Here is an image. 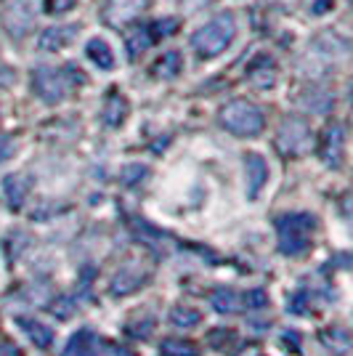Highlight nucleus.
Listing matches in <instances>:
<instances>
[{
    "instance_id": "f257e3e1",
    "label": "nucleus",
    "mask_w": 353,
    "mask_h": 356,
    "mask_svg": "<svg viewBox=\"0 0 353 356\" xmlns=\"http://www.w3.org/2000/svg\"><path fill=\"white\" fill-rule=\"evenodd\" d=\"M234 35H236L234 16L218 14L213 16L205 27H199V30L194 32L192 45L202 59H210V56H218L221 51H226V45L234 40Z\"/></svg>"
},
{
    "instance_id": "f03ea898",
    "label": "nucleus",
    "mask_w": 353,
    "mask_h": 356,
    "mask_svg": "<svg viewBox=\"0 0 353 356\" xmlns=\"http://www.w3.org/2000/svg\"><path fill=\"white\" fill-rule=\"evenodd\" d=\"M316 221L306 216V213H293V216H281L277 221L279 229V250L284 255H300L309 250L311 232H313Z\"/></svg>"
},
{
    "instance_id": "7ed1b4c3",
    "label": "nucleus",
    "mask_w": 353,
    "mask_h": 356,
    "mask_svg": "<svg viewBox=\"0 0 353 356\" xmlns=\"http://www.w3.org/2000/svg\"><path fill=\"white\" fill-rule=\"evenodd\" d=\"M221 122L236 136H258L263 131V112L250 102H231L221 109Z\"/></svg>"
},
{
    "instance_id": "20e7f679",
    "label": "nucleus",
    "mask_w": 353,
    "mask_h": 356,
    "mask_svg": "<svg viewBox=\"0 0 353 356\" xmlns=\"http://www.w3.org/2000/svg\"><path fill=\"white\" fill-rule=\"evenodd\" d=\"M151 277V268H149L147 261H128L125 266H120V271L112 277V293L115 296H131L136 293L141 284Z\"/></svg>"
},
{
    "instance_id": "39448f33",
    "label": "nucleus",
    "mask_w": 353,
    "mask_h": 356,
    "mask_svg": "<svg viewBox=\"0 0 353 356\" xmlns=\"http://www.w3.org/2000/svg\"><path fill=\"white\" fill-rule=\"evenodd\" d=\"M311 147V131L303 120H284L279 128V149L290 157L303 154Z\"/></svg>"
},
{
    "instance_id": "423d86ee",
    "label": "nucleus",
    "mask_w": 353,
    "mask_h": 356,
    "mask_svg": "<svg viewBox=\"0 0 353 356\" xmlns=\"http://www.w3.org/2000/svg\"><path fill=\"white\" fill-rule=\"evenodd\" d=\"M35 90L40 93L43 102L59 104V102H64V96L69 90V83H67L64 72H59V70H38L35 72Z\"/></svg>"
},
{
    "instance_id": "0eeeda50",
    "label": "nucleus",
    "mask_w": 353,
    "mask_h": 356,
    "mask_svg": "<svg viewBox=\"0 0 353 356\" xmlns=\"http://www.w3.org/2000/svg\"><path fill=\"white\" fill-rule=\"evenodd\" d=\"M245 173H247V197L255 200L268 181V165L261 154H245Z\"/></svg>"
},
{
    "instance_id": "6e6552de",
    "label": "nucleus",
    "mask_w": 353,
    "mask_h": 356,
    "mask_svg": "<svg viewBox=\"0 0 353 356\" xmlns=\"http://www.w3.org/2000/svg\"><path fill=\"white\" fill-rule=\"evenodd\" d=\"M144 8H147V0H109V6H106V22L120 27V24L136 19Z\"/></svg>"
},
{
    "instance_id": "1a4fd4ad",
    "label": "nucleus",
    "mask_w": 353,
    "mask_h": 356,
    "mask_svg": "<svg viewBox=\"0 0 353 356\" xmlns=\"http://www.w3.org/2000/svg\"><path fill=\"white\" fill-rule=\"evenodd\" d=\"M343 149H345L343 128H340V125L327 128V134H324V147H322L324 163L329 165V168H340V163H343Z\"/></svg>"
},
{
    "instance_id": "9d476101",
    "label": "nucleus",
    "mask_w": 353,
    "mask_h": 356,
    "mask_svg": "<svg viewBox=\"0 0 353 356\" xmlns=\"http://www.w3.org/2000/svg\"><path fill=\"white\" fill-rule=\"evenodd\" d=\"M85 54L88 59L99 67V70H112L115 67V54H112V45L106 43L104 38H90L85 45Z\"/></svg>"
},
{
    "instance_id": "9b49d317",
    "label": "nucleus",
    "mask_w": 353,
    "mask_h": 356,
    "mask_svg": "<svg viewBox=\"0 0 353 356\" xmlns=\"http://www.w3.org/2000/svg\"><path fill=\"white\" fill-rule=\"evenodd\" d=\"M96 338H93V332L90 330H80L77 335H74L69 346L64 348V354L61 356H99L96 354Z\"/></svg>"
},
{
    "instance_id": "f8f14e48",
    "label": "nucleus",
    "mask_w": 353,
    "mask_h": 356,
    "mask_svg": "<svg viewBox=\"0 0 353 356\" xmlns=\"http://www.w3.org/2000/svg\"><path fill=\"white\" fill-rule=\"evenodd\" d=\"M19 327L30 335V341L38 346V348H48L51 343H54V332H51V327H45L43 322H38V319H19Z\"/></svg>"
},
{
    "instance_id": "ddd939ff",
    "label": "nucleus",
    "mask_w": 353,
    "mask_h": 356,
    "mask_svg": "<svg viewBox=\"0 0 353 356\" xmlns=\"http://www.w3.org/2000/svg\"><path fill=\"white\" fill-rule=\"evenodd\" d=\"M6 24H8V30H11V35H24V32L30 30V24H32V16L30 11L22 6V3H14L11 6V11L6 14Z\"/></svg>"
},
{
    "instance_id": "4468645a",
    "label": "nucleus",
    "mask_w": 353,
    "mask_h": 356,
    "mask_svg": "<svg viewBox=\"0 0 353 356\" xmlns=\"http://www.w3.org/2000/svg\"><path fill=\"white\" fill-rule=\"evenodd\" d=\"M125 115H128V102L120 93H112L106 99V106H104V122L106 125H122Z\"/></svg>"
},
{
    "instance_id": "2eb2a0df",
    "label": "nucleus",
    "mask_w": 353,
    "mask_h": 356,
    "mask_svg": "<svg viewBox=\"0 0 353 356\" xmlns=\"http://www.w3.org/2000/svg\"><path fill=\"white\" fill-rule=\"evenodd\" d=\"M72 30L74 27H51V30H45L40 35V48L43 51H59L61 45L69 43V38H72Z\"/></svg>"
},
{
    "instance_id": "dca6fc26",
    "label": "nucleus",
    "mask_w": 353,
    "mask_h": 356,
    "mask_svg": "<svg viewBox=\"0 0 353 356\" xmlns=\"http://www.w3.org/2000/svg\"><path fill=\"white\" fill-rule=\"evenodd\" d=\"M160 354L162 356H199L197 343L183 341V338H165L160 343Z\"/></svg>"
},
{
    "instance_id": "f3484780",
    "label": "nucleus",
    "mask_w": 353,
    "mask_h": 356,
    "mask_svg": "<svg viewBox=\"0 0 353 356\" xmlns=\"http://www.w3.org/2000/svg\"><path fill=\"white\" fill-rule=\"evenodd\" d=\"M3 189H6V197H8L11 208H22V202H24V197H27L30 184H27V178L24 176H8L6 178V184H3Z\"/></svg>"
},
{
    "instance_id": "a211bd4d",
    "label": "nucleus",
    "mask_w": 353,
    "mask_h": 356,
    "mask_svg": "<svg viewBox=\"0 0 353 356\" xmlns=\"http://www.w3.org/2000/svg\"><path fill=\"white\" fill-rule=\"evenodd\" d=\"M322 341H324V346H327V348H332L335 354H345V351H348V346H351L348 332H343V330H324Z\"/></svg>"
},
{
    "instance_id": "6ab92c4d",
    "label": "nucleus",
    "mask_w": 353,
    "mask_h": 356,
    "mask_svg": "<svg viewBox=\"0 0 353 356\" xmlns=\"http://www.w3.org/2000/svg\"><path fill=\"white\" fill-rule=\"evenodd\" d=\"M170 322L176 327H194L202 322V314L189 309V306H176V309L170 312Z\"/></svg>"
},
{
    "instance_id": "aec40b11",
    "label": "nucleus",
    "mask_w": 353,
    "mask_h": 356,
    "mask_svg": "<svg viewBox=\"0 0 353 356\" xmlns=\"http://www.w3.org/2000/svg\"><path fill=\"white\" fill-rule=\"evenodd\" d=\"M239 300H236L234 290H215L213 293V309L218 314H234Z\"/></svg>"
},
{
    "instance_id": "412c9836",
    "label": "nucleus",
    "mask_w": 353,
    "mask_h": 356,
    "mask_svg": "<svg viewBox=\"0 0 353 356\" xmlns=\"http://www.w3.org/2000/svg\"><path fill=\"white\" fill-rule=\"evenodd\" d=\"M149 43H151V38H149V30H144V27L133 30L131 35H128V51H131V59H136L138 54H144V51L149 48Z\"/></svg>"
},
{
    "instance_id": "4be33fe9",
    "label": "nucleus",
    "mask_w": 353,
    "mask_h": 356,
    "mask_svg": "<svg viewBox=\"0 0 353 356\" xmlns=\"http://www.w3.org/2000/svg\"><path fill=\"white\" fill-rule=\"evenodd\" d=\"M154 330V319L151 316H136L125 325V332L131 338H149V332Z\"/></svg>"
},
{
    "instance_id": "5701e85b",
    "label": "nucleus",
    "mask_w": 353,
    "mask_h": 356,
    "mask_svg": "<svg viewBox=\"0 0 353 356\" xmlns=\"http://www.w3.org/2000/svg\"><path fill=\"white\" fill-rule=\"evenodd\" d=\"M157 74H165V77H173V74L181 72V54L178 51H167L160 61H157Z\"/></svg>"
},
{
    "instance_id": "b1692460",
    "label": "nucleus",
    "mask_w": 353,
    "mask_h": 356,
    "mask_svg": "<svg viewBox=\"0 0 353 356\" xmlns=\"http://www.w3.org/2000/svg\"><path fill=\"white\" fill-rule=\"evenodd\" d=\"M261 64H263V70L261 67H255L250 72L252 83L255 86H261V88H265V86H274V80H277V74H274V64L268 59H261Z\"/></svg>"
},
{
    "instance_id": "393cba45",
    "label": "nucleus",
    "mask_w": 353,
    "mask_h": 356,
    "mask_svg": "<svg viewBox=\"0 0 353 356\" xmlns=\"http://www.w3.org/2000/svg\"><path fill=\"white\" fill-rule=\"evenodd\" d=\"M245 303H247V309H265L268 306V293L265 290H250L245 296Z\"/></svg>"
},
{
    "instance_id": "a878e982",
    "label": "nucleus",
    "mask_w": 353,
    "mask_h": 356,
    "mask_svg": "<svg viewBox=\"0 0 353 356\" xmlns=\"http://www.w3.org/2000/svg\"><path fill=\"white\" fill-rule=\"evenodd\" d=\"M231 341H234V330H213L210 332V346H215V348H226Z\"/></svg>"
},
{
    "instance_id": "bb28decb",
    "label": "nucleus",
    "mask_w": 353,
    "mask_h": 356,
    "mask_svg": "<svg viewBox=\"0 0 353 356\" xmlns=\"http://www.w3.org/2000/svg\"><path fill=\"white\" fill-rule=\"evenodd\" d=\"M74 312V300L72 298H56V303H54V314L59 316V319H69Z\"/></svg>"
},
{
    "instance_id": "cd10ccee",
    "label": "nucleus",
    "mask_w": 353,
    "mask_h": 356,
    "mask_svg": "<svg viewBox=\"0 0 353 356\" xmlns=\"http://www.w3.org/2000/svg\"><path fill=\"white\" fill-rule=\"evenodd\" d=\"M144 176H147V168H144V165H131V168H125V173H122L125 184H136V181H141Z\"/></svg>"
},
{
    "instance_id": "c85d7f7f",
    "label": "nucleus",
    "mask_w": 353,
    "mask_h": 356,
    "mask_svg": "<svg viewBox=\"0 0 353 356\" xmlns=\"http://www.w3.org/2000/svg\"><path fill=\"white\" fill-rule=\"evenodd\" d=\"M176 27H178L176 19H160V22L154 24V30H157V35H160V38H167V35H173V32H176Z\"/></svg>"
},
{
    "instance_id": "c756f323",
    "label": "nucleus",
    "mask_w": 353,
    "mask_h": 356,
    "mask_svg": "<svg viewBox=\"0 0 353 356\" xmlns=\"http://www.w3.org/2000/svg\"><path fill=\"white\" fill-rule=\"evenodd\" d=\"M287 309H290L293 314H306V296H303V293L293 296L290 300H287Z\"/></svg>"
},
{
    "instance_id": "7c9ffc66",
    "label": "nucleus",
    "mask_w": 353,
    "mask_h": 356,
    "mask_svg": "<svg viewBox=\"0 0 353 356\" xmlns=\"http://www.w3.org/2000/svg\"><path fill=\"white\" fill-rule=\"evenodd\" d=\"M74 6V0H48V11L51 14H64Z\"/></svg>"
},
{
    "instance_id": "2f4dec72",
    "label": "nucleus",
    "mask_w": 353,
    "mask_h": 356,
    "mask_svg": "<svg viewBox=\"0 0 353 356\" xmlns=\"http://www.w3.org/2000/svg\"><path fill=\"white\" fill-rule=\"evenodd\" d=\"M11 152H14V144H11V138H8V136H0V163H3V160H6Z\"/></svg>"
},
{
    "instance_id": "473e14b6",
    "label": "nucleus",
    "mask_w": 353,
    "mask_h": 356,
    "mask_svg": "<svg viewBox=\"0 0 353 356\" xmlns=\"http://www.w3.org/2000/svg\"><path fill=\"white\" fill-rule=\"evenodd\" d=\"M0 356H22V351H19V348H16L14 343H0Z\"/></svg>"
},
{
    "instance_id": "72a5a7b5",
    "label": "nucleus",
    "mask_w": 353,
    "mask_h": 356,
    "mask_svg": "<svg viewBox=\"0 0 353 356\" xmlns=\"http://www.w3.org/2000/svg\"><path fill=\"white\" fill-rule=\"evenodd\" d=\"M112 356H136V354H133V351H128V348H115V351H112Z\"/></svg>"
}]
</instances>
